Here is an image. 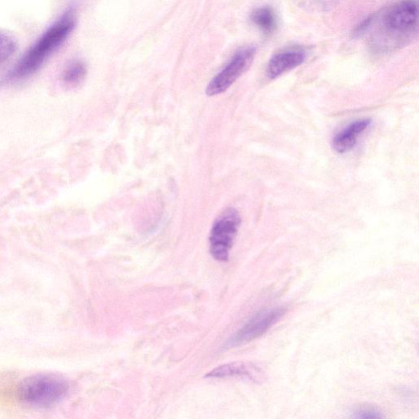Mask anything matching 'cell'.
I'll use <instances>...</instances> for the list:
<instances>
[{"mask_svg": "<svg viewBox=\"0 0 419 419\" xmlns=\"http://www.w3.org/2000/svg\"><path fill=\"white\" fill-rule=\"evenodd\" d=\"M371 25L377 27L371 39L374 51L386 53L405 46L418 32V0H401L372 15Z\"/></svg>", "mask_w": 419, "mask_h": 419, "instance_id": "1", "label": "cell"}, {"mask_svg": "<svg viewBox=\"0 0 419 419\" xmlns=\"http://www.w3.org/2000/svg\"><path fill=\"white\" fill-rule=\"evenodd\" d=\"M75 25V12L70 9L25 54L12 72L11 77L22 78L36 72L46 59L70 36Z\"/></svg>", "mask_w": 419, "mask_h": 419, "instance_id": "2", "label": "cell"}, {"mask_svg": "<svg viewBox=\"0 0 419 419\" xmlns=\"http://www.w3.org/2000/svg\"><path fill=\"white\" fill-rule=\"evenodd\" d=\"M65 381L53 375H37L27 378L19 387L20 399L28 405L46 407L62 400L67 392Z\"/></svg>", "mask_w": 419, "mask_h": 419, "instance_id": "3", "label": "cell"}, {"mask_svg": "<svg viewBox=\"0 0 419 419\" xmlns=\"http://www.w3.org/2000/svg\"><path fill=\"white\" fill-rule=\"evenodd\" d=\"M240 225L239 211L232 208L225 209L215 220L210 234V251L216 260H229Z\"/></svg>", "mask_w": 419, "mask_h": 419, "instance_id": "4", "label": "cell"}, {"mask_svg": "<svg viewBox=\"0 0 419 419\" xmlns=\"http://www.w3.org/2000/svg\"><path fill=\"white\" fill-rule=\"evenodd\" d=\"M256 49L253 46L241 48L235 53L226 66L212 79L206 88L208 96H215L225 92L244 72L248 70L254 61Z\"/></svg>", "mask_w": 419, "mask_h": 419, "instance_id": "5", "label": "cell"}, {"mask_svg": "<svg viewBox=\"0 0 419 419\" xmlns=\"http://www.w3.org/2000/svg\"><path fill=\"white\" fill-rule=\"evenodd\" d=\"M284 308H271L261 310L254 315L243 328L239 330L225 344V347L232 348L253 341L272 328L284 317Z\"/></svg>", "mask_w": 419, "mask_h": 419, "instance_id": "6", "label": "cell"}, {"mask_svg": "<svg viewBox=\"0 0 419 419\" xmlns=\"http://www.w3.org/2000/svg\"><path fill=\"white\" fill-rule=\"evenodd\" d=\"M305 58H307V53L298 48H288L276 53L270 58L266 68V76L271 80H274L302 65Z\"/></svg>", "mask_w": 419, "mask_h": 419, "instance_id": "7", "label": "cell"}, {"mask_svg": "<svg viewBox=\"0 0 419 419\" xmlns=\"http://www.w3.org/2000/svg\"><path fill=\"white\" fill-rule=\"evenodd\" d=\"M373 124L371 119H361L351 123L333 137L332 147L338 154H346L357 145L359 137Z\"/></svg>", "mask_w": 419, "mask_h": 419, "instance_id": "8", "label": "cell"}, {"mask_svg": "<svg viewBox=\"0 0 419 419\" xmlns=\"http://www.w3.org/2000/svg\"><path fill=\"white\" fill-rule=\"evenodd\" d=\"M260 369L251 364L243 362L231 363L219 366L206 375L208 378H225L240 376L255 380L260 373Z\"/></svg>", "mask_w": 419, "mask_h": 419, "instance_id": "9", "label": "cell"}, {"mask_svg": "<svg viewBox=\"0 0 419 419\" xmlns=\"http://www.w3.org/2000/svg\"><path fill=\"white\" fill-rule=\"evenodd\" d=\"M251 20L265 34H272L278 26L277 17L274 10L270 7L255 9L251 15Z\"/></svg>", "mask_w": 419, "mask_h": 419, "instance_id": "10", "label": "cell"}, {"mask_svg": "<svg viewBox=\"0 0 419 419\" xmlns=\"http://www.w3.org/2000/svg\"><path fill=\"white\" fill-rule=\"evenodd\" d=\"M87 74L86 64L81 61L73 62L63 73V81L70 86H76L85 79Z\"/></svg>", "mask_w": 419, "mask_h": 419, "instance_id": "11", "label": "cell"}, {"mask_svg": "<svg viewBox=\"0 0 419 419\" xmlns=\"http://www.w3.org/2000/svg\"><path fill=\"white\" fill-rule=\"evenodd\" d=\"M16 48L17 41L12 34L0 32V65L13 55Z\"/></svg>", "mask_w": 419, "mask_h": 419, "instance_id": "12", "label": "cell"}, {"mask_svg": "<svg viewBox=\"0 0 419 419\" xmlns=\"http://www.w3.org/2000/svg\"><path fill=\"white\" fill-rule=\"evenodd\" d=\"M354 418H383V413L376 407L371 406H359L352 412Z\"/></svg>", "mask_w": 419, "mask_h": 419, "instance_id": "13", "label": "cell"}]
</instances>
